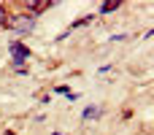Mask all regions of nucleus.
Masks as SVG:
<instances>
[{
  "label": "nucleus",
  "instance_id": "obj_1",
  "mask_svg": "<svg viewBox=\"0 0 154 135\" xmlns=\"http://www.w3.org/2000/svg\"><path fill=\"white\" fill-rule=\"evenodd\" d=\"M32 27H35V16H32V14H27V11L8 14V30H14V32H19V35H27Z\"/></svg>",
  "mask_w": 154,
  "mask_h": 135
},
{
  "label": "nucleus",
  "instance_id": "obj_2",
  "mask_svg": "<svg viewBox=\"0 0 154 135\" xmlns=\"http://www.w3.org/2000/svg\"><path fill=\"white\" fill-rule=\"evenodd\" d=\"M8 51H11V68L16 70V73H27V60H30V49L24 46V43H19V41H11L8 43Z\"/></svg>",
  "mask_w": 154,
  "mask_h": 135
},
{
  "label": "nucleus",
  "instance_id": "obj_3",
  "mask_svg": "<svg viewBox=\"0 0 154 135\" xmlns=\"http://www.w3.org/2000/svg\"><path fill=\"white\" fill-rule=\"evenodd\" d=\"M22 5H24V11H27V14L38 16V14H41V11H46V8H49L51 3H46V0H24Z\"/></svg>",
  "mask_w": 154,
  "mask_h": 135
},
{
  "label": "nucleus",
  "instance_id": "obj_4",
  "mask_svg": "<svg viewBox=\"0 0 154 135\" xmlns=\"http://www.w3.org/2000/svg\"><path fill=\"white\" fill-rule=\"evenodd\" d=\"M119 5H122L119 0H114V3H103V5H100V14H108V11H116Z\"/></svg>",
  "mask_w": 154,
  "mask_h": 135
},
{
  "label": "nucleus",
  "instance_id": "obj_5",
  "mask_svg": "<svg viewBox=\"0 0 154 135\" xmlns=\"http://www.w3.org/2000/svg\"><path fill=\"white\" fill-rule=\"evenodd\" d=\"M92 19H95V16H92V14H87V16H81L79 22H73V24H70V30H76V27H84V24H89Z\"/></svg>",
  "mask_w": 154,
  "mask_h": 135
},
{
  "label": "nucleus",
  "instance_id": "obj_6",
  "mask_svg": "<svg viewBox=\"0 0 154 135\" xmlns=\"http://www.w3.org/2000/svg\"><path fill=\"white\" fill-rule=\"evenodd\" d=\"M0 27H8V11L0 5Z\"/></svg>",
  "mask_w": 154,
  "mask_h": 135
},
{
  "label": "nucleus",
  "instance_id": "obj_7",
  "mask_svg": "<svg viewBox=\"0 0 154 135\" xmlns=\"http://www.w3.org/2000/svg\"><path fill=\"white\" fill-rule=\"evenodd\" d=\"M92 116H97V108H92V106H89V108L84 111V119H92Z\"/></svg>",
  "mask_w": 154,
  "mask_h": 135
},
{
  "label": "nucleus",
  "instance_id": "obj_8",
  "mask_svg": "<svg viewBox=\"0 0 154 135\" xmlns=\"http://www.w3.org/2000/svg\"><path fill=\"white\" fill-rule=\"evenodd\" d=\"M5 135H16V133H11V130H8V133H5Z\"/></svg>",
  "mask_w": 154,
  "mask_h": 135
}]
</instances>
